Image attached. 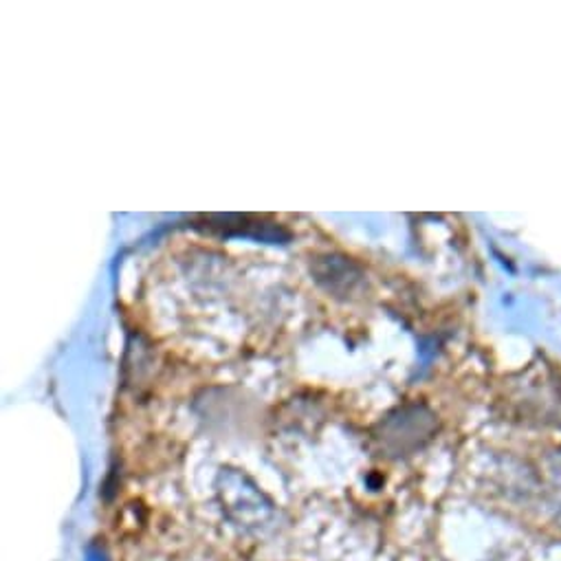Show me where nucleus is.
Listing matches in <instances>:
<instances>
[{
	"mask_svg": "<svg viewBox=\"0 0 561 561\" xmlns=\"http://www.w3.org/2000/svg\"><path fill=\"white\" fill-rule=\"evenodd\" d=\"M222 508L227 511L229 519L244 528V530H260L264 524H268L273 508L271 502L257 493L253 486L244 482H227L222 489Z\"/></svg>",
	"mask_w": 561,
	"mask_h": 561,
	"instance_id": "f257e3e1",
	"label": "nucleus"
},
{
	"mask_svg": "<svg viewBox=\"0 0 561 561\" xmlns=\"http://www.w3.org/2000/svg\"><path fill=\"white\" fill-rule=\"evenodd\" d=\"M84 561H111V559L102 546H89Z\"/></svg>",
	"mask_w": 561,
	"mask_h": 561,
	"instance_id": "f03ea898",
	"label": "nucleus"
}]
</instances>
